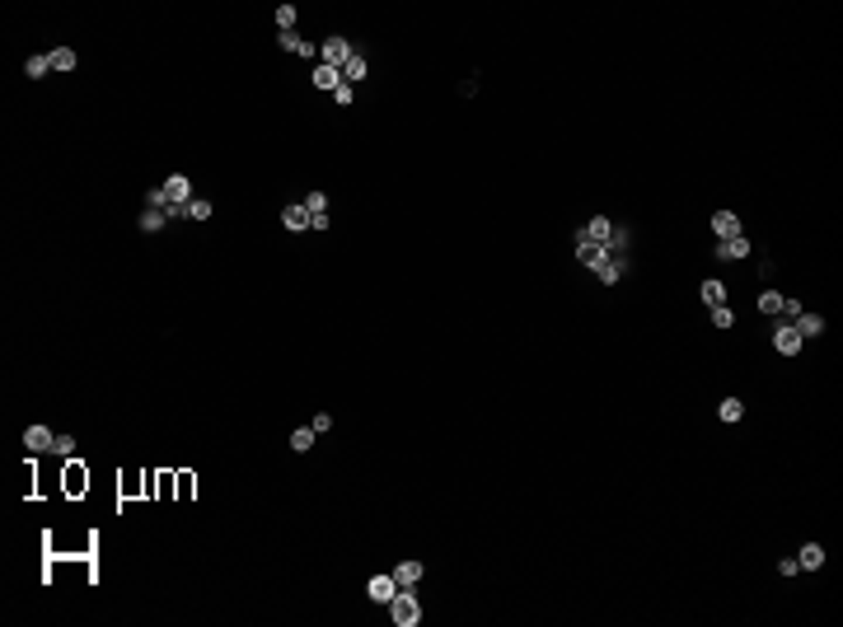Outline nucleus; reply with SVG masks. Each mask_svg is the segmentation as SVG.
<instances>
[{"instance_id": "obj_1", "label": "nucleus", "mask_w": 843, "mask_h": 627, "mask_svg": "<svg viewBox=\"0 0 843 627\" xmlns=\"http://www.w3.org/2000/svg\"><path fill=\"white\" fill-rule=\"evenodd\" d=\"M389 613H394V623H398V627H417V623H422V604H417V595H413V590H398L394 600H389Z\"/></svg>"}, {"instance_id": "obj_2", "label": "nucleus", "mask_w": 843, "mask_h": 627, "mask_svg": "<svg viewBox=\"0 0 843 627\" xmlns=\"http://www.w3.org/2000/svg\"><path fill=\"white\" fill-rule=\"evenodd\" d=\"M801 333H796V328H792V323H783V328H773V351H778V356H796V351H801Z\"/></svg>"}, {"instance_id": "obj_3", "label": "nucleus", "mask_w": 843, "mask_h": 627, "mask_svg": "<svg viewBox=\"0 0 843 627\" xmlns=\"http://www.w3.org/2000/svg\"><path fill=\"white\" fill-rule=\"evenodd\" d=\"M609 253L605 248H600V244H595V239H586V230H581L577 235V262L581 267H590V272H595V267H600V262H605Z\"/></svg>"}, {"instance_id": "obj_4", "label": "nucleus", "mask_w": 843, "mask_h": 627, "mask_svg": "<svg viewBox=\"0 0 843 627\" xmlns=\"http://www.w3.org/2000/svg\"><path fill=\"white\" fill-rule=\"evenodd\" d=\"M183 202H192V183H187L183 174L164 178V206H183Z\"/></svg>"}, {"instance_id": "obj_5", "label": "nucleus", "mask_w": 843, "mask_h": 627, "mask_svg": "<svg viewBox=\"0 0 843 627\" xmlns=\"http://www.w3.org/2000/svg\"><path fill=\"white\" fill-rule=\"evenodd\" d=\"M319 56H323V66L343 71V66H347V56H351V47H347V38H328V43L319 47Z\"/></svg>"}, {"instance_id": "obj_6", "label": "nucleus", "mask_w": 843, "mask_h": 627, "mask_svg": "<svg viewBox=\"0 0 843 627\" xmlns=\"http://www.w3.org/2000/svg\"><path fill=\"white\" fill-rule=\"evenodd\" d=\"M717 258H721V262H740V258H750V239H745V235H736V239H717Z\"/></svg>"}, {"instance_id": "obj_7", "label": "nucleus", "mask_w": 843, "mask_h": 627, "mask_svg": "<svg viewBox=\"0 0 843 627\" xmlns=\"http://www.w3.org/2000/svg\"><path fill=\"white\" fill-rule=\"evenodd\" d=\"M712 235H717V239H736L740 235V215H736V211H717V215H712Z\"/></svg>"}, {"instance_id": "obj_8", "label": "nucleus", "mask_w": 843, "mask_h": 627, "mask_svg": "<svg viewBox=\"0 0 843 627\" xmlns=\"http://www.w3.org/2000/svg\"><path fill=\"white\" fill-rule=\"evenodd\" d=\"M394 595H398L394 576H370V600H375V604H389Z\"/></svg>"}, {"instance_id": "obj_9", "label": "nucleus", "mask_w": 843, "mask_h": 627, "mask_svg": "<svg viewBox=\"0 0 843 627\" xmlns=\"http://www.w3.org/2000/svg\"><path fill=\"white\" fill-rule=\"evenodd\" d=\"M281 225H286V230H310V211H305V202H290V206L281 211Z\"/></svg>"}, {"instance_id": "obj_10", "label": "nucleus", "mask_w": 843, "mask_h": 627, "mask_svg": "<svg viewBox=\"0 0 843 627\" xmlns=\"http://www.w3.org/2000/svg\"><path fill=\"white\" fill-rule=\"evenodd\" d=\"M84 487H89V473H84L80 459H71V464H66V492L76 497V492H84Z\"/></svg>"}, {"instance_id": "obj_11", "label": "nucleus", "mask_w": 843, "mask_h": 627, "mask_svg": "<svg viewBox=\"0 0 843 627\" xmlns=\"http://www.w3.org/2000/svg\"><path fill=\"white\" fill-rule=\"evenodd\" d=\"M796 567H801V571H820V567H824V548H820V543H801Z\"/></svg>"}, {"instance_id": "obj_12", "label": "nucleus", "mask_w": 843, "mask_h": 627, "mask_svg": "<svg viewBox=\"0 0 843 627\" xmlns=\"http://www.w3.org/2000/svg\"><path fill=\"white\" fill-rule=\"evenodd\" d=\"M52 431H47V426H24V445L28 449H52Z\"/></svg>"}, {"instance_id": "obj_13", "label": "nucleus", "mask_w": 843, "mask_h": 627, "mask_svg": "<svg viewBox=\"0 0 843 627\" xmlns=\"http://www.w3.org/2000/svg\"><path fill=\"white\" fill-rule=\"evenodd\" d=\"M792 328H796L801 338H820V333H824V323H820V314H796V318H792Z\"/></svg>"}, {"instance_id": "obj_14", "label": "nucleus", "mask_w": 843, "mask_h": 627, "mask_svg": "<svg viewBox=\"0 0 843 627\" xmlns=\"http://www.w3.org/2000/svg\"><path fill=\"white\" fill-rule=\"evenodd\" d=\"M422 576H426V571H422V562H403V567L394 571V580H398V590H413Z\"/></svg>"}, {"instance_id": "obj_15", "label": "nucleus", "mask_w": 843, "mask_h": 627, "mask_svg": "<svg viewBox=\"0 0 843 627\" xmlns=\"http://www.w3.org/2000/svg\"><path fill=\"white\" fill-rule=\"evenodd\" d=\"M609 235H614V225H609V215H595V220L586 225V239H595L600 248H605V244H609Z\"/></svg>"}, {"instance_id": "obj_16", "label": "nucleus", "mask_w": 843, "mask_h": 627, "mask_svg": "<svg viewBox=\"0 0 843 627\" xmlns=\"http://www.w3.org/2000/svg\"><path fill=\"white\" fill-rule=\"evenodd\" d=\"M277 43H281V52H290V56H314V47H310L305 38H295V33H281Z\"/></svg>"}, {"instance_id": "obj_17", "label": "nucleus", "mask_w": 843, "mask_h": 627, "mask_svg": "<svg viewBox=\"0 0 843 627\" xmlns=\"http://www.w3.org/2000/svg\"><path fill=\"white\" fill-rule=\"evenodd\" d=\"M366 71H370V66H366V56H361V52H351V56H347V66H343V84H351V80H361V75H366Z\"/></svg>"}, {"instance_id": "obj_18", "label": "nucleus", "mask_w": 843, "mask_h": 627, "mask_svg": "<svg viewBox=\"0 0 843 627\" xmlns=\"http://www.w3.org/2000/svg\"><path fill=\"white\" fill-rule=\"evenodd\" d=\"M47 71H52V56H43V52H38V56H28V61H24V75H28V80H43Z\"/></svg>"}, {"instance_id": "obj_19", "label": "nucleus", "mask_w": 843, "mask_h": 627, "mask_svg": "<svg viewBox=\"0 0 843 627\" xmlns=\"http://www.w3.org/2000/svg\"><path fill=\"white\" fill-rule=\"evenodd\" d=\"M164 220H169V211H164V206H150L146 215H141V230H146V235H155V230H164Z\"/></svg>"}, {"instance_id": "obj_20", "label": "nucleus", "mask_w": 843, "mask_h": 627, "mask_svg": "<svg viewBox=\"0 0 843 627\" xmlns=\"http://www.w3.org/2000/svg\"><path fill=\"white\" fill-rule=\"evenodd\" d=\"M717 417H721V421H740V417H745V403H740V398H721V403H717Z\"/></svg>"}, {"instance_id": "obj_21", "label": "nucleus", "mask_w": 843, "mask_h": 627, "mask_svg": "<svg viewBox=\"0 0 843 627\" xmlns=\"http://www.w3.org/2000/svg\"><path fill=\"white\" fill-rule=\"evenodd\" d=\"M314 84H319V89H338V84H343V71H333V66H314Z\"/></svg>"}, {"instance_id": "obj_22", "label": "nucleus", "mask_w": 843, "mask_h": 627, "mask_svg": "<svg viewBox=\"0 0 843 627\" xmlns=\"http://www.w3.org/2000/svg\"><path fill=\"white\" fill-rule=\"evenodd\" d=\"M314 426H295V431H290V449H300V454H305V449H310V445H314Z\"/></svg>"}, {"instance_id": "obj_23", "label": "nucleus", "mask_w": 843, "mask_h": 627, "mask_svg": "<svg viewBox=\"0 0 843 627\" xmlns=\"http://www.w3.org/2000/svg\"><path fill=\"white\" fill-rule=\"evenodd\" d=\"M52 71H76V52H71V47H52Z\"/></svg>"}, {"instance_id": "obj_24", "label": "nucleus", "mask_w": 843, "mask_h": 627, "mask_svg": "<svg viewBox=\"0 0 843 627\" xmlns=\"http://www.w3.org/2000/svg\"><path fill=\"white\" fill-rule=\"evenodd\" d=\"M595 276H600L605 286H614V281L623 276V267H619V262H614V258H605V262H600V267H595Z\"/></svg>"}, {"instance_id": "obj_25", "label": "nucleus", "mask_w": 843, "mask_h": 627, "mask_svg": "<svg viewBox=\"0 0 843 627\" xmlns=\"http://www.w3.org/2000/svg\"><path fill=\"white\" fill-rule=\"evenodd\" d=\"M295 19H300V10H295V5H277V28H281V33H290V28H295Z\"/></svg>"}, {"instance_id": "obj_26", "label": "nucleus", "mask_w": 843, "mask_h": 627, "mask_svg": "<svg viewBox=\"0 0 843 627\" xmlns=\"http://www.w3.org/2000/svg\"><path fill=\"white\" fill-rule=\"evenodd\" d=\"M703 300H708L712 309H717V305H726V286H721V281H703Z\"/></svg>"}, {"instance_id": "obj_27", "label": "nucleus", "mask_w": 843, "mask_h": 627, "mask_svg": "<svg viewBox=\"0 0 843 627\" xmlns=\"http://www.w3.org/2000/svg\"><path fill=\"white\" fill-rule=\"evenodd\" d=\"M183 215H187V220H207V215H211V202L192 197V202H183Z\"/></svg>"}, {"instance_id": "obj_28", "label": "nucleus", "mask_w": 843, "mask_h": 627, "mask_svg": "<svg viewBox=\"0 0 843 627\" xmlns=\"http://www.w3.org/2000/svg\"><path fill=\"white\" fill-rule=\"evenodd\" d=\"M52 454H61V459H71V454H76V436H66V431H61V436H56V440H52Z\"/></svg>"}, {"instance_id": "obj_29", "label": "nucleus", "mask_w": 843, "mask_h": 627, "mask_svg": "<svg viewBox=\"0 0 843 627\" xmlns=\"http://www.w3.org/2000/svg\"><path fill=\"white\" fill-rule=\"evenodd\" d=\"M759 309H764V314H783V295H778V290H764V295H759Z\"/></svg>"}, {"instance_id": "obj_30", "label": "nucleus", "mask_w": 843, "mask_h": 627, "mask_svg": "<svg viewBox=\"0 0 843 627\" xmlns=\"http://www.w3.org/2000/svg\"><path fill=\"white\" fill-rule=\"evenodd\" d=\"M305 211H310V215H323V211H328V197H323V192H310V197H305Z\"/></svg>"}, {"instance_id": "obj_31", "label": "nucleus", "mask_w": 843, "mask_h": 627, "mask_svg": "<svg viewBox=\"0 0 843 627\" xmlns=\"http://www.w3.org/2000/svg\"><path fill=\"white\" fill-rule=\"evenodd\" d=\"M712 323H717V328H731V323H736V314L726 309V305H717V309H712Z\"/></svg>"}, {"instance_id": "obj_32", "label": "nucleus", "mask_w": 843, "mask_h": 627, "mask_svg": "<svg viewBox=\"0 0 843 627\" xmlns=\"http://www.w3.org/2000/svg\"><path fill=\"white\" fill-rule=\"evenodd\" d=\"M314 431H319V436H323V431H333V417H328V412H319V417H314Z\"/></svg>"}]
</instances>
